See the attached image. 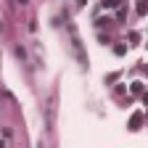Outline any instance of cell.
I'll return each mask as SVG.
<instances>
[{
  "label": "cell",
  "mask_w": 148,
  "mask_h": 148,
  "mask_svg": "<svg viewBox=\"0 0 148 148\" xmlns=\"http://www.w3.org/2000/svg\"><path fill=\"white\" fill-rule=\"evenodd\" d=\"M18 3H21V5H27V3H29V0H18Z\"/></svg>",
  "instance_id": "2"
},
{
  "label": "cell",
  "mask_w": 148,
  "mask_h": 148,
  "mask_svg": "<svg viewBox=\"0 0 148 148\" xmlns=\"http://www.w3.org/2000/svg\"><path fill=\"white\" fill-rule=\"evenodd\" d=\"M145 8H148V0H143V3H140V8H138V11H140V13H145Z\"/></svg>",
  "instance_id": "1"
}]
</instances>
